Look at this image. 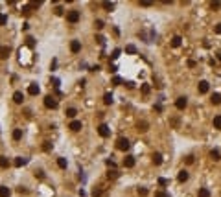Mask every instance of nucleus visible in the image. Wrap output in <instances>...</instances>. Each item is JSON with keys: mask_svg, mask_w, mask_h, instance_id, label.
Wrapping results in <instances>:
<instances>
[{"mask_svg": "<svg viewBox=\"0 0 221 197\" xmlns=\"http://www.w3.org/2000/svg\"><path fill=\"white\" fill-rule=\"evenodd\" d=\"M39 85L37 83H31L30 87H28V94H31V96H37V94H39Z\"/></svg>", "mask_w": 221, "mask_h": 197, "instance_id": "nucleus-9", "label": "nucleus"}, {"mask_svg": "<svg viewBox=\"0 0 221 197\" xmlns=\"http://www.w3.org/2000/svg\"><path fill=\"white\" fill-rule=\"evenodd\" d=\"M193 160H195L193 155H188V157H186V164H193Z\"/></svg>", "mask_w": 221, "mask_h": 197, "instance_id": "nucleus-44", "label": "nucleus"}, {"mask_svg": "<svg viewBox=\"0 0 221 197\" xmlns=\"http://www.w3.org/2000/svg\"><path fill=\"white\" fill-rule=\"evenodd\" d=\"M65 114H66L68 118H76V114H78V111H76L74 107H70V109H66V112H65Z\"/></svg>", "mask_w": 221, "mask_h": 197, "instance_id": "nucleus-23", "label": "nucleus"}, {"mask_svg": "<svg viewBox=\"0 0 221 197\" xmlns=\"http://www.w3.org/2000/svg\"><path fill=\"white\" fill-rule=\"evenodd\" d=\"M181 43H183L181 35H175L173 39H171V46H173V48H179V46H181Z\"/></svg>", "mask_w": 221, "mask_h": 197, "instance_id": "nucleus-17", "label": "nucleus"}, {"mask_svg": "<svg viewBox=\"0 0 221 197\" xmlns=\"http://www.w3.org/2000/svg\"><path fill=\"white\" fill-rule=\"evenodd\" d=\"M22 138V129H15L13 131V140H20Z\"/></svg>", "mask_w": 221, "mask_h": 197, "instance_id": "nucleus-24", "label": "nucleus"}, {"mask_svg": "<svg viewBox=\"0 0 221 197\" xmlns=\"http://www.w3.org/2000/svg\"><path fill=\"white\" fill-rule=\"evenodd\" d=\"M120 53H122V50H120V48H116V50L113 52V55H110V59H113V61H114V59H118V57H120Z\"/></svg>", "mask_w": 221, "mask_h": 197, "instance_id": "nucleus-31", "label": "nucleus"}, {"mask_svg": "<svg viewBox=\"0 0 221 197\" xmlns=\"http://www.w3.org/2000/svg\"><path fill=\"white\" fill-rule=\"evenodd\" d=\"M94 26H96V30H101L105 24H103V20H96V22H94Z\"/></svg>", "mask_w": 221, "mask_h": 197, "instance_id": "nucleus-36", "label": "nucleus"}, {"mask_svg": "<svg viewBox=\"0 0 221 197\" xmlns=\"http://www.w3.org/2000/svg\"><path fill=\"white\" fill-rule=\"evenodd\" d=\"M63 13H65L63 8H55V15H63Z\"/></svg>", "mask_w": 221, "mask_h": 197, "instance_id": "nucleus-49", "label": "nucleus"}, {"mask_svg": "<svg viewBox=\"0 0 221 197\" xmlns=\"http://www.w3.org/2000/svg\"><path fill=\"white\" fill-rule=\"evenodd\" d=\"M155 197H170L166 192H162V190H158V192H155Z\"/></svg>", "mask_w": 221, "mask_h": 197, "instance_id": "nucleus-37", "label": "nucleus"}, {"mask_svg": "<svg viewBox=\"0 0 221 197\" xmlns=\"http://www.w3.org/2000/svg\"><path fill=\"white\" fill-rule=\"evenodd\" d=\"M17 192H19V193H28V190H26V188H22V186H20V188H17Z\"/></svg>", "mask_w": 221, "mask_h": 197, "instance_id": "nucleus-51", "label": "nucleus"}, {"mask_svg": "<svg viewBox=\"0 0 221 197\" xmlns=\"http://www.w3.org/2000/svg\"><path fill=\"white\" fill-rule=\"evenodd\" d=\"M57 166H59L61 169H65V168H66V159H63V157H59V159H57Z\"/></svg>", "mask_w": 221, "mask_h": 197, "instance_id": "nucleus-26", "label": "nucleus"}, {"mask_svg": "<svg viewBox=\"0 0 221 197\" xmlns=\"http://www.w3.org/2000/svg\"><path fill=\"white\" fill-rule=\"evenodd\" d=\"M210 6H212V9H219L221 8V2H212Z\"/></svg>", "mask_w": 221, "mask_h": 197, "instance_id": "nucleus-45", "label": "nucleus"}, {"mask_svg": "<svg viewBox=\"0 0 221 197\" xmlns=\"http://www.w3.org/2000/svg\"><path fill=\"white\" fill-rule=\"evenodd\" d=\"M26 44L30 46V48H33V46H35V39H33V37H28V39H26Z\"/></svg>", "mask_w": 221, "mask_h": 197, "instance_id": "nucleus-32", "label": "nucleus"}, {"mask_svg": "<svg viewBox=\"0 0 221 197\" xmlns=\"http://www.w3.org/2000/svg\"><path fill=\"white\" fill-rule=\"evenodd\" d=\"M153 111H157V112H162V105H160V103H157V105L153 107Z\"/></svg>", "mask_w": 221, "mask_h": 197, "instance_id": "nucleus-46", "label": "nucleus"}, {"mask_svg": "<svg viewBox=\"0 0 221 197\" xmlns=\"http://www.w3.org/2000/svg\"><path fill=\"white\" fill-rule=\"evenodd\" d=\"M188 66H190V68H193V66H195V61L190 59V61H188Z\"/></svg>", "mask_w": 221, "mask_h": 197, "instance_id": "nucleus-53", "label": "nucleus"}, {"mask_svg": "<svg viewBox=\"0 0 221 197\" xmlns=\"http://www.w3.org/2000/svg\"><path fill=\"white\" fill-rule=\"evenodd\" d=\"M101 6H103V9L109 11V13H110V11H114V2H103Z\"/></svg>", "mask_w": 221, "mask_h": 197, "instance_id": "nucleus-20", "label": "nucleus"}, {"mask_svg": "<svg viewBox=\"0 0 221 197\" xmlns=\"http://www.w3.org/2000/svg\"><path fill=\"white\" fill-rule=\"evenodd\" d=\"M136 129H138V131H140V133H146L148 129H149V124H148L146 120H142V122H138V125H136Z\"/></svg>", "mask_w": 221, "mask_h": 197, "instance_id": "nucleus-11", "label": "nucleus"}, {"mask_svg": "<svg viewBox=\"0 0 221 197\" xmlns=\"http://www.w3.org/2000/svg\"><path fill=\"white\" fill-rule=\"evenodd\" d=\"M43 149H44V151H50V149H52V142H44V144H43Z\"/></svg>", "mask_w": 221, "mask_h": 197, "instance_id": "nucleus-41", "label": "nucleus"}, {"mask_svg": "<svg viewBox=\"0 0 221 197\" xmlns=\"http://www.w3.org/2000/svg\"><path fill=\"white\" fill-rule=\"evenodd\" d=\"M9 52H11L9 46H0V59H8Z\"/></svg>", "mask_w": 221, "mask_h": 197, "instance_id": "nucleus-10", "label": "nucleus"}, {"mask_svg": "<svg viewBox=\"0 0 221 197\" xmlns=\"http://www.w3.org/2000/svg\"><path fill=\"white\" fill-rule=\"evenodd\" d=\"M158 184H160V186H168V184H170V181H168V179H162V177H160V179H158Z\"/></svg>", "mask_w": 221, "mask_h": 197, "instance_id": "nucleus-39", "label": "nucleus"}, {"mask_svg": "<svg viewBox=\"0 0 221 197\" xmlns=\"http://www.w3.org/2000/svg\"><path fill=\"white\" fill-rule=\"evenodd\" d=\"M214 127H216V129H221V116H216V118H214Z\"/></svg>", "mask_w": 221, "mask_h": 197, "instance_id": "nucleus-29", "label": "nucleus"}, {"mask_svg": "<svg viewBox=\"0 0 221 197\" xmlns=\"http://www.w3.org/2000/svg\"><path fill=\"white\" fill-rule=\"evenodd\" d=\"M216 33H217V35H221V22L216 26Z\"/></svg>", "mask_w": 221, "mask_h": 197, "instance_id": "nucleus-52", "label": "nucleus"}, {"mask_svg": "<svg viewBox=\"0 0 221 197\" xmlns=\"http://www.w3.org/2000/svg\"><path fill=\"white\" fill-rule=\"evenodd\" d=\"M8 24V15H4V13H0V26Z\"/></svg>", "mask_w": 221, "mask_h": 197, "instance_id": "nucleus-30", "label": "nucleus"}, {"mask_svg": "<svg viewBox=\"0 0 221 197\" xmlns=\"http://www.w3.org/2000/svg\"><path fill=\"white\" fill-rule=\"evenodd\" d=\"M123 166H125V168H133V166H135V157L127 155V157L123 159Z\"/></svg>", "mask_w": 221, "mask_h": 197, "instance_id": "nucleus-12", "label": "nucleus"}, {"mask_svg": "<svg viewBox=\"0 0 221 197\" xmlns=\"http://www.w3.org/2000/svg\"><path fill=\"white\" fill-rule=\"evenodd\" d=\"M103 101H105V105H110V103H113V94H110V92H105V96H103Z\"/></svg>", "mask_w": 221, "mask_h": 197, "instance_id": "nucleus-21", "label": "nucleus"}, {"mask_svg": "<svg viewBox=\"0 0 221 197\" xmlns=\"http://www.w3.org/2000/svg\"><path fill=\"white\" fill-rule=\"evenodd\" d=\"M151 160H153V164H162V155L160 153H153V157H151Z\"/></svg>", "mask_w": 221, "mask_h": 197, "instance_id": "nucleus-18", "label": "nucleus"}, {"mask_svg": "<svg viewBox=\"0 0 221 197\" xmlns=\"http://www.w3.org/2000/svg\"><path fill=\"white\" fill-rule=\"evenodd\" d=\"M33 175H35L37 179H44V171H43V169H39V171H35Z\"/></svg>", "mask_w": 221, "mask_h": 197, "instance_id": "nucleus-38", "label": "nucleus"}, {"mask_svg": "<svg viewBox=\"0 0 221 197\" xmlns=\"http://www.w3.org/2000/svg\"><path fill=\"white\" fill-rule=\"evenodd\" d=\"M116 147H118L120 151H127V149L131 147V144H129V140H127V138H123V137H120L118 140H116Z\"/></svg>", "mask_w": 221, "mask_h": 197, "instance_id": "nucleus-1", "label": "nucleus"}, {"mask_svg": "<svg viewBox=\"0 0 221 197\" xmlns=\"http://www.w3.org/2000/svg\"><path fill=\"white\" fill-rule=\"evenodd\" d=\"M105 164H107L109 168H113V169L116 168V164H114V160H113V159H107V160H105Z\"/></svg>", "mask_w": 221, "mask_h": 197, "instance_id": "nucleus-35", "label": "nucleus"}, {"mask_svg": "<svg viewBox=\"0 0 221 197\" xmlns=\"http://www.w3.org/2000/svg\"><path fill=\"white\" fill-rule=\"evenodd\" d=\"M199 197H210V192L206 188H201L199 190Z\"/></svg>", "mask_w": 221, "mask_h": 197, "instance_id": "nucleus-28", "label": "nucleus"}, {"mask_svg": "<svg viewBox=\"0 0 221 197\" xmlns=\"http://www.w3.org/2000/svg\"><path fill=\"white\" fill-rule=\"evenodd\" d=\"M44 105H46L48 109H57L59 103H57V100H55L53 96H46V98H44Z\"/></svg>", "mask_w": 221, "mask_h": 197, "instance_id": "nucleus-5", "label": "nucleus"}, {"mask_svg": "<svg viewBox=\"0 0 221 197\" xmlns=\"http://www.w3.org/2000/svg\"><path fill=\"white\" fill-rule=\"evenodd\" d=\"M96 43H98V44H103V43H105V39H103V35H96Z\"/></svg>", "mask_w": 221, "mask_h": 197, "instance_id": "nucleus-43", "label": "nucleus"}, {"mask_svg": "<svg viewBox=\"0 0 221 197\" xmlns=\"http://www.w3.org/2000/svg\"><path fill=\"white\" fill-rule=\"evenodd\" d=\"M142 92L144 94H149V85H142Z\"/></svg>", "mask_w": 221, "mask_h": 197, "instance_id": "nucleus-48", "label": "nucleus"}, {"mask_svg": "<svg viewBox=\"0 0 221 197\" xmlns=\"http://www.w3.org/2000/svg\"><path fill=\"white\" fill-rule=\"evenodd\" d=\"M100 195H101V190L100 188H94L92 190V197H100Z\"/></svg>", "mask_w": 221, "mask_h": 197, "instance_id": "nucleus-42", "label": "nucleus"}, {"mask_svg": "<svg viewBox=\"0 0 221 197\" xmlns=\"http://www.w3.org/2000/svg\"><path fill=\"white\" fill-rule=\"evenodd\" d=\"M125 52L127 53H136V48H135L133 44H129V46H125Z\"/></svg>", "mask_w": 221, "mask_h": 197, "instance_id": "nucleus-33", "label": "nucleus"}, {"mask_svg": "<svg viewBox=\"0 0 221 197\" xmlns=\"http://www.w3.org/2000/svg\"><path fill=\"white\" fill-rule=\"evenodd\" d=\"M100 70V65H96V66H91V72H98Z\"/></svg>", "mask_w": 221, "mask_h": 197, "instance_id": "nucleus-54", "label": "nucleus"}, {"mask_svg": "<svg viewBox=\"0 0 221 197\" xmlns=\"http://www.w3.org/2000/svg\"><path fill=\"white\" fill-rule=\"evenodd\" d=\"M120 83H122V78H118V76H114V78H113V85H114V87H118Z\"/></svg>", "mask_w": 221, "mask_h": 197, "instance_id": "nucleus-34", "label": "nucleus"}, {"mask_svg": "<svg viewBox=\"0 0 221 197\" xmlns=\"http://www.w3.org/2000/svg\"><path fill=\"white\" fill-rule=\"evenodd\" d=\"M177 124H179V120H177V118L171 120V125H173V127H177Z\"/></svg>", "mask_w": 221, "mask_h": 197, "instance_id": "nucleus-55", "label": "nucleus"}, {"mask_svg": "<svg viewBox=\"0 0 221 197\" xmlns=\"http://www.w3.org/2000/svg\"><path fill=\"white\" fill-rule=\"evenodd\" d=\"M11 195V190L8 186H0V197H9Z\"/></svg>", "mask_w": 221, "mask_h": 197, "instance_id": "nucleus-19", "label": "nucleus"}, {"mask_svg": "<svg viewBox=\"0 0 221 197\" xmlns=\"http://www.w3.org/2000/svg\"><path fill=\"white\" fill-rule=\"evenodd\" d=\"M70 50H72V53H78L81 50V43H79V41H72V43H70Z\"/></svg>", "mask_w": 221, "mask_h": 197, "instance_id": "nucleus-13", "label": "nucleus"}, {"mask_svg": "<svg viewBox=\"0 0 221 197\" xmlns=\"http://www.w3.org/2000/svg\"><path fill=\"white\" fill-rule=\"evenodd\" d=\"M118 177V171H116V169H109L107 171V179H116Z\"/></svg>", "mask_w": 221, "mask_h": 197, "instance_id": "nucleus-25", "label": "nucleus"}, {"mask_svg": "<svg viewBox=\"0 0 221 197\" xmlns=\"http://www.w3.org/2000/svg\"><path fill=\"white\" fill-rule=\"evenodd\" d=\"M13 101H15V103H22V101H24V94L20 92V90H17L15 94H13Z\"/></svg>", "mask_w": 221, "mask_h": 197, "instance_id": "nucleus-15", "label": "nucleus"}, {"mask_svg": "<svg viewBox=\"0 0 221 197\" xmlns=\"http://www.w3.org/2000/svg\"><path fill=\"white\" fill-rule=\"evenodd\" d=\"M188 177H190L188 171H186V169H181L179 175H177V181H179V182H186V181H188Z\"/></svg>", "mask_w": 221, "mask_h": 197, "instance_id": "nucleus-8", "label": "nucleus"}, {"mask_svg": "<svg viewBox=\"0 0 221 197\" xmlns=\"http://www.w3.org/2000/svg\"><path fill=\"white\" fill-rule=\"evenodd\" d=\"M0 168H9V160L6 157H0Z\"/></svg>", "mask_w": 221, "mask_h": 197, "instance_id": "nucleus-27", "label": "nucleus"}, {"mask_svg": "<svg viewBox=\"0 0 221 197\" xmlns=\"http://www.w3.org/2000/svg\"><path fill=\"white\" fill-rule=\"evenodd\" d=\"M13 164H15L17 168H22V166H26V164H28V159H24V157H17Z\"/></svg>", "mask_w": 221, "mask_h": 197, "instance_id": "nucleus-14", "label": "nucleus"}, {"mask_svg": "<svg viewBox=\"0 0 221 197\" xmlns=\"http://www.w3.org/2000/svg\"><path fill=\"white\" fill-rule=\"evenodd\" d=\"M138 195H140V197L148 195V188H138Z\"/></svg>", "mask_w": 221, "mask_h": 197, "instance_id": "nucleus-40", "label": "nucleus"}, {"mask_svg": "<svg viewBox=\"0 0 221 197\" xmlns=\"http://www.w3.org/2000/svg\"><path fill=\"white\" fill-rule=\"evenodd\" d=\"M217 59H219V61H221V53H217Z\"/></svg>", "mask_w": 221, "mask_h": 197, "instance_id": "nucleus-56", "label": "nucleus"}, {"mask_svg": "<svg viewBox=\"0 0 221 197\" xmlns=\"http://www.w3.org/2000/svg\"><path fill=\"white\" fill-rule=\"evenodd\" d=\"M98 134L101 138H107L109 134H110V129H109V125H105V124H100L98 125Z\"/></svg>", "mask_w": 221, "mask_h": 197, "instance_id": "nucleus-2", "label": "nucleus"}, {"mask_svg": "<svg viewBox=\"0 0 221 197\" xmlns=\"http://www.w3.org/2000/svg\"><path fill=\"white\" fill-rule=\"evenodd\" d=\"M208 89H210V85H208V81H199V85H197V90H199V94H206L208 92Z\"/></svg>", "mask_w": 221, "mask_h": 197, "instance_id": "nucleus-6", "label": "nucleus"}, {"mask_svg": "<svg viewBox=\"0 0 221 197\" xmlns=\"http://www.w3.org/2000/svg\"><path fill=\"white\" fill-rule=\"evenodd\" d=\"M30 11H31V6H24V8H22V13H26V15H28Z\"/></svg>", "mask_w": 221, "mask_h": 197, "instance_id": "nucleus-47", "label": "nucleus"}, {"mask_svg": "<svg viewBox=\"0 0 221 197\" xmlns=\"http://www.w3.org/2000/svg\"><path fill=\"white\" fill-rule=\"evenodd\" d=\"M66 20H68V22H72V24H76V22L79 20V11H76V9L68 11V13H66Z\"/></svg>", "mask_w": 221, "mask_h": 197, "instance_id": "nucleus-3", "label": "nucleus"}, {"mask_svg": "<svg viewBox=\"0 0 221 197\" xmlns=\"http://www.w3.org/2000/svg\"><path fill=\"white\" fill-rule=\"evenodd\" d=\"M68 129H70V131H74V133H78L79 129H81V122H79V120H72L70 125H68Z\"/></svg>", "mask_w": 221, "mask_h": 197, "instance_id": "nucleus-7", "label": "nucleus"}, {"mask_svg": "<svg viewBox=\"0 0 221 197\" xmlns=\"http://www.w3.org/2000/svg\"><path fill=\"white\" fill-rule=\"evenodd\" d=\"M186 105H188V98H186V96L177 98V101H175V107L179 109V111H184V109H186Z\"/></svg>", "mask_w": 221, "mask_h": 197, "instance_id": "nucleus-4", "label": "nucleus"}, {"mask_svg": "<svg viewBox=\"0 0 221 197\" xmlns=\"http://www.w3.org/2000/svg\"><path fill=\"white\" fill-rule=\"evenodd\" d=\"M210 101H212V105H219V103H221V94H219V92H216V94H212V98H210Z\"/></svg>", "mask_w": 221, "mask_h": 197, "instance_id": "nucleus-16", "label": "nucleus"}, {"mask_svg": "<svg viewBox=\"0 0 221 197\" xmlns=\"http://www.w3.org/2000/svg\"><path fill=\"white\" fill-rule=\"evenodd\" d=\"M125 87H127V89H135V83H133V81H127Z\"/></svg>", "mask_w": 221, "mask_h": 197, "instance_id": "nucleus-50", "label": "nucleus"}, {"mask_svg": "<svg viewBox=\"0 0 221 197\" xmlns=\"http://www.w3.org/2000/svg\"><path fill=\"white\" fill-rule=\"evenodd\" d=\"M210 159L212 160H219L221 159V153L217 151V149H212V151H210Z\"/></svg>", "mask_w": 221, "mask_h": 197, "instance_id": "nucleus-22", "label": "nucleus"}]
</instances>
